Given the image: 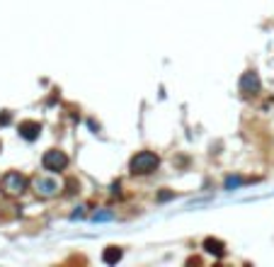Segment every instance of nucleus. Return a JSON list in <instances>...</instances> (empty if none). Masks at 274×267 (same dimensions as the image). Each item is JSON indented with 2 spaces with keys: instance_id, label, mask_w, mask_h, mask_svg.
Wrapping results in <instances>:
<instances>
[{
  "instance_id": "8",
  "label": "nucleus",
  "mask_w": 274,
  "mask_h": 267,
  "mask_svg": "<svg viewBox=\"0 0 274 267\" xmlns=\"http://www.w3.org/2000/svg\"><path fill=\"white\" fill-rule=\"evenodd\" d=\"M206 250H209V253H216V255H221V253H223V245H221L219 240H206Z\"/></svg>"
},
{
  "instance_id": "3",
  "label": "nucleus",
  "mask_w": 274,
  "mask_h": 267,
  "mask_svg": "<svg viewBox=\"0 0 274 267\" xmlns=\"http://www.w3.org/2000/svg\"><path fill=\"white\" fill-rule=\"evenodd\" d=\"M41 163H44V168L49 173H58V170H64L68 166V158H66L64 151H46Z\"/></svg>"
},
{
  "instance_id": "1",
  "label": "nucleus",
  "mask_w": 274,
  "mask_h": 267,
  "mask_svg": "<svg viewBox=\"0 0 274 267\" xmlns=\"http://www.w3.org/2000/svg\"><path fill=\"white\" fill-rule=\"evenodd\" d=\"M158 168V156L153 151H141L131 158V173L134 175H148Z\"/></svg>"
},
{
  "instance_id": "6",
  "label": "nucleus",
  "mask_w": 274,
  "mask_h": 267,
  "mask_svg": "<svg viewBox=\"0 0 274 267\" xmlns=\"http://www.w3.org/2000/svg\"><path fill=\"white\" fill-rule=\"evenodd\" d=\"M39 131H41V127H39L37 121H25V124L19 127V134L27 138V141H34V138L39 136Z\"/></svg>"
},
{
  "instance_id": "5",
  "label": "nucleus",
  "mask_w": 274,
  "mask_h": 267,
  "mask_svg": "<svg viewBox=\"0 0 274 267\" xmlns=\"http://www.w3.org/2000/svg\"><path fill=\"white\" fill-rule=\"evenodd\" d=\"M34 184H37V192L44 194V197H51V194H56V190H58V182L51 180V177H39Z\"/></svg>"
},
{
  "instance_id": "2",
  "label": "nucleus",
  "mask_w": 274,
  "mask_h": 267,
  "mask_svg": "<svg viewBox=\"0 0 274 267\" xmlns=\"http://www.w3.org/2000/svg\"><path fill=\"white\" fill-rule=\"evenodd\" d=\"M0 184H3V192L10 194V197H17V194H22L27 190V180L19 175V173H8Z\"/></svg>"
},
{
  "instance_id": "4",
  "label": "nucleus",
  "mask_w": 274,
  "mask_h": 267,
  "mask_svg": "<svg viewBox=\"0 0 274 267\" xmlns=\"http://www.w3.org/2000/svg\"><path fill=\"white\" fill-rule=\"evenodd\" d=\"M257 88H260V78H257V73H245L243 78H240V92L243 95H252V92H257Z\"/></svg>"
},
{
  "instance_id": "7",
  "label": "nucleus",
  "mask_w": 274,
  "mask_h": 267,
  "mask_svg": "<svg viewBox=\"0 0 274 267\" xmlns=\"http://www.w3.org/2000/svg\"><path fill=\"white\" fill-rule=\"evenodd\" d=\"M119 258H121V250L119 248H107L104 250V255H102V260H104L107 265H114Z\"/></svg>"
}]
</instances>
